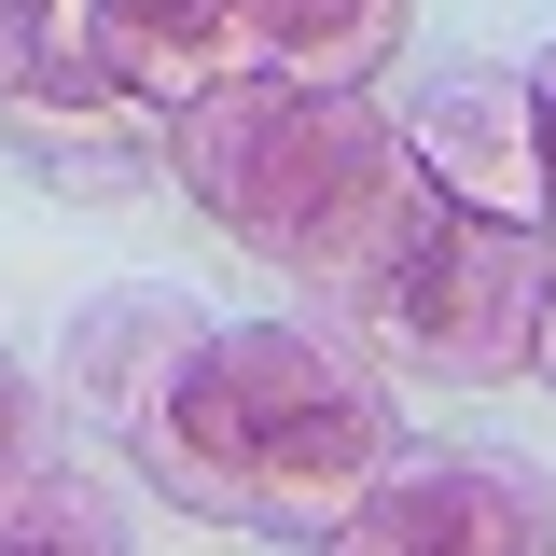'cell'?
<instances>
[{
    "label": "cell",
    "instance_id": "obj_13",
    "mask_svg": "<svg viewBox=\"0 0 556 556\" xmlns=\"http://www.w3.org/2000/svg\"><path fill=\"white\" fill-rule=\"evenodd\" d=\"M529 98H543V223H556V42L529 56Z\"/></svg>",
    "mask_w": 556,
    "mask_h": 556
},
{
    "label": "cell",
    "instance_id": "obj_1",
    "mask_svg": "<svg viewBox=\"0 0 556 556\" xmlns=\"http://www.w3.org/2000/svg\"><path fill=\"white\" fill-rule=\"evenodd\" d=\"M167 181L251 265H278L320 320H348L376 278L404 265V237L445 208V181L417 167L404 112L376 84H278V70L208 84L181 112V139H167Z\"/></svg>",
    "mask_w": 556,
    "mask_h": 556
},
{
    "label": "cell",
    "instance_id": "obj_3",
    "mask_svg": "<svg viewBox=\"0 0 556 556\" xmlns=\"http://www.w3.org/2000/svg\"><path fill=\"white\" fill-rule=\"evenodd\" d=\"M543 306H556V223H501L445 195L404 237V265L348 306V334L431 390H515L543 362Z\"/></svg>",
    "mask_w": 556,
    "mask_h": 556
},
{
    "label": "cell",
    "instance_id": "obj_5",
    "mask_svg": "<svg viewBox=\"0 0 556 556\" xmlns=\"http://www.w3.org/2000/svg\"><path fill=\"white\" fill-rule=\"evenodd\" d=\"M237 70H251V0H56L28 84H126L153 112H195Z\"/></svg>",
    "mask_w": 556,
    "mask_h": 556
},
{
    "label": "cell",
    "instance_id": "obj_11",
    "mask_svg": "<svg viewBox=\"0 0 556 556\" xmlns=\"http://www.w3.org/2000/svg\"><path fill=\"white\" fill-rule=\"evenodd\" d=\"M28 473H56V390H42L28 362H0V501Z\"/></svg>",
    "mask_w": 556,
    "mask_h": 556
},
{
    "label": "cell",
    "instance_id": "obj_6",
    "mask_svg": "<svg viewBox=\"0 0 556 556\" xmlns=\"http://www.w3.org/2000/svg\"><path fill=\"white\" fill-rule=\"evenodd\" d=\"M404 139H417V167H431L459 208L543 223V98H529V70L473 56V70H445V84H417Z\"/></svg>",
    "mask_w": 556,
    "mask_h": 556
},
{
    "label": "cell",
    "instance_id": "obj_4",
    "mask_svg": "<svg viewBox=\"0 0 556 556\" xmlns=\"http://www.w3.org/2000/svg\"><path fill=\"white\" fill-rule=\"evenodd\" d=\"M320 556H556V473L515 445H390Z\"/></svg>",
    "mask_w": 556,
    "mask_h": 556
},
{
    "label": "cell",
    "instance_id": "obj_9",
    "mask_svg": "<svg viewBox=\"0 0 556 556\" xmlns=\"http://www.w3.org/2000/svg\"><path fill=\"white\" fill-rule=\"evenodd\" d=\"M417 0H251V70L278 84H376L404 56Z\"/></svg>",
    "mask_w": 556,
    "mask_h": 556
},
{
    "label": "cell",
    "instance_id": "obj_12",
    "mask_svg": "<svg viewBox=\"0 0 556 556\" xmlns=\"http://www.w3.org/2000/svg\"><path fill=\"white\" fill-rule=\"evenodd\" d=\"M42 42H56V0H0V98L42 70Z\"/></svg>",
    "mask_w": 556,
    "mask_h": 556
},
{
    "label": "cell",
    "instance_id": "obj_7",
    "mask_svg": "<svg viewBox=\"0 0 556 556\" xmlns=\"http://www.w3.org/2000/svg\"><path fill=\"white\" fill-rule=\"evenodd\" d=\"M0 139H14V167L56 181V195H139V181L167 167L181 112H153L126 84H14V98H0Z\"/></svg>",
    "mask_w": 556,
    "mask_h": 556
},
{
    "label": "cell",
    "instance_id": "obj_2",
    "mask_svg": "<svg viewBox=\"0 0 556 556\" xmlns=\"http://www.w3.org/2000/svg\"><path fill=\"white\" fill-rule=\"evenodd\" d=\"M390 362L348 320H223L195 376L139 417V473L208 529H292L320 543L390 473Z\"/></svg>",
    "mask_w": 556,
    "mask_h": 556
},
{
    "label": "cell",
    "instance_id": "obj_14",
    "mask_svg": "<svg viewBox=\"0 0 556 556\" xmlns=\"http://www.w3.org/2000/svg\"><path fill=\"white\" fill-rule=\"evenodd\" d=\"M529 390H556V306H543V362H529Z\"/></svg>",
    "mask_w": 556,
    "mask_h": 556
},
{
    "label": "cell",
    "instance_id": "obj_8",
    "mask_svg": "<svg viewBox=\"0 0 556 556\" xmlns=\"http://www.w3.org/2000/svg\"><path fill=\"white\" fill-rule=\"evenodd\" d=\"M208 334H223V320H208L195 292H167V278H153V292H112V306H84V320H70V404L112 417V431L139 445V417L195 376Z\"/></svg>",
    "mask_w": 556,
    "mask_h": 556
},
{
    "label": "cell",
    "instance_id": "obj_10",
    "mask_svg": "<svg viewBox=\"0 0 556 556\" xmlns=\"http://www.w3.org/2000/svg\"><path fill=\"white\" fill-rule=\"evenodd\" d=\"M0 556H126V515L56 459V473H28L14 501H0Z\"/></svg>",
    "mask_w": 556,
    "mask_h": 556
}]
</instances>
